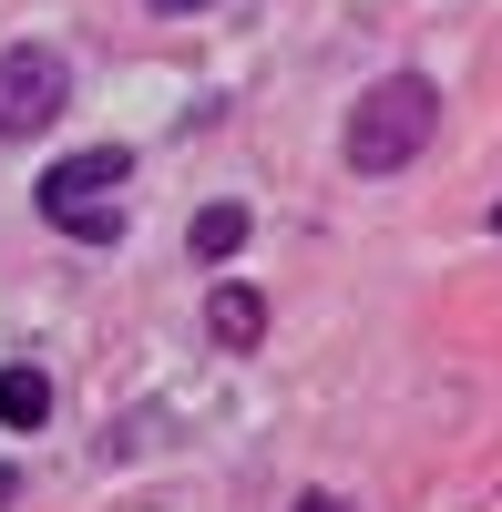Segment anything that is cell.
<instances>
[{
    "instance_id": "52a82bcc",
    "label": "cell",
    "mask_w": 502,
    "mask_h": 512,
    "mask_svg": "<svg viewBox=\"0 0 502 512\" xmlns=\"http://www.w3.org/2000/svg\"><path fill=\"white\" fill-rule=\"evenodd\" d=\"M144 11H175V21H185V11H205V0H144Z\"/></svg>"
},
{
    "instance_id": "277c9868",
    "label": "cell",
    "mask_w": 502,
    "mask_h": 512,
    "mask_svg": "<svg viewBox=\"0 0 502 512\" xmlns=\"http://www.w3.org/2000/svg\"><path fill=\"white\" fill-rule=\"evenodd\" d=\"M205 328H216V349H257V338H267V297L257 287H216Z\"/></svg>"
},
{
    "instance_id": "ba28073f",
    "label": "cell",
    "mask_w": 502,
    "mask_h": 512,
    "mask_svg": "<svg viewBox=\"0 0 502 512\" xmlns=\"http://www.w3.org/2000/svg\"><path fill=\"white\" fill-rule=\"evenodd\" d=\"M298 512H339V502H328V492H308V502H298Z\"/></svg>"
},
{
    "instance_id": "6da1fadb",
    "label": "cell",
    "mask_w": 502,
    "mask_h": 512,
    "mask_svg": "<svg viewBox=\"0 0 502 512\" xmlns=\"http://www.w3.org/2000/svg\"><path fill=\"white\" fill-rule=\"evenodd\" d=\"M123 185H134V154H123V144H82V154H62V164H41L31 205H41V226H52V236L113 246V236H123Z\"/></svg>"
},
{
    "instance_id": "5b68a950",
    "label": "cell",
    "mask_w": 502,
    "mask_h": 512,
    "mask_svg": "<svg viewBox=\"0 0 502 512\" xmlns=\"http://www.w3.org/2000/svg\"><path fill=\"white\" fill-rule=\"evenodd\" d=\"M0 420H11V431H41V420H52V379H41L31 359L0 369Z\"/></svg>"
},
{
    "instance_id": "8992f818",
    "label": "cell",
    "mask_w": 502,
    "mask_h": 512,
    "mask_svg": "<svg viewBox=\"0 0 502 512\" xmlns=\"http://www.w3.org/2000/svg\"><path fill=\"white\" fill-rule=\"evenodd\" d=\"M185 246H195V267H226V256L246 246V205H205V216H195V236H185Z\"/></svg>"
},
{
    "instance_id": "7a4b0ae2",
    "label": "cell",
    "mask_w": 502,
    "mask_h": 512,
    "mask_svg": "<svg viewBox=\"0 0 502 512\" xmlns=\"http://www.w3.org/2000/svg\"><path fill=\"white\" fill-rule=\"evenodd\" d=\"M441 134V82L421 72H380L369 93L349 103V175H400L410 154Z\"/></svg>"
},
{
    "instance_id": "9c48e42d",
    "label": "cell",
    "mask_w": 502,
    "mask_h": 512,
    "mask_svg": "<svg viewBox=\"0 0 502 512\" xmlns=\"http://www.w3.org/2000/svg\"><path fill=\"white\" fill-rule=\"evenodd\" d=\"M11 492H21V482H11V461H0V502H11Z\"/></svg>"
},
{
    "instance_id": "3957f363",
    "label": "cell",
    "mask_w": 502,
    "mask_h": 512,
    "mask_svg": "<svg viewBox=\"0 0 502 512\" xmlns=\"http://www.w3.org/2000/svg\"><path fill=\"white\" fill-rule=\"evenodd\" d=\"M62 103H72V62L52 52V41H11V52H0V144L52 134Z\"/></svg>"
},
{
    "instance_id": "30bf717a",
    "label": "cell",
    "mask_w": 502,
    "mask_h": 512,
    "mask_svg": "<svg viewBox=\"0 0 502 512\" xmlns=\"http://www.w3.org/2000/svg\"><path fill=\"white\" fill-rule=\"evenodd\" d=\"M492 226H502V205H492Z\"/></svg>"
}]
</instances>
